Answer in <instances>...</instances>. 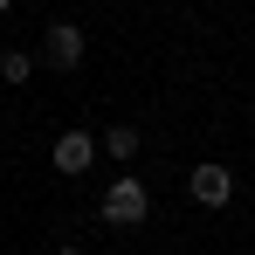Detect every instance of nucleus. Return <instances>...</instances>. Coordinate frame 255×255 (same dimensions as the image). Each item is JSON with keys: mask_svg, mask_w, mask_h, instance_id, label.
Segmentation results:
<instances>
[{"mask_svg": "<svg viewBox=\"0 0 255 255\" xmlns=\"http://www.w3.org/2000/svg\"><path fill=\"white\" fill-rule=\"evenodd\" d=\"M104 221H111V228H138V221H145V214H152V193H145V179H111V186H104Z\"/></svg>", "mask_w": 255, "mask_h": 255, "instance_id": "f257e3e1", "label": "nucleus"}, {"mask_svg": "<svg viewBox=\"0 0 255 255\" xmlns=\"http://www.w3.org/2000/svg\"><path fill=\"white\" fill-rule=\"evenodd\" d=\"M83 55H90V35L76 28V21H55V28L42 35V62L48 69H76Z\"/></svg>", "mask_w": 255, "mask_h": 255, "instance_id": "f03ea898", "label": "nucleus"}, {"mask_svg": "<svg viewBox=\"0 0 255 255\" xmlns=\"http://www.w3.org/2000/svg\"><path fill=\"white\" fill-rule=\"evenodd\" d=\"M48 166L62 172V179H83V172L97 166V138H90V131H62L55 152H48Z\"/></svg>", "mask_w": 255, "mask_h": 255, "instance_id": "7ed1b4c3", "label": "nucleus"}, {"mask_svg": "<svg viewBox=\"0 0 255 255\" xmlns=\"http://www.w3.org/2000/svg\"><path fill=\"white\" fill-rule=\"evenodd\" d=\"M186 193H193V207H228L235 200V172L228 166H193L186 172Z\"/></svg>", "mask_w": 255, "mask_h": 255, "instance_id": "20e7f679", "label": "nucleus"}, {"mask_svg": "<svg viewBox=\"0 0 255 255\" xmlns=\"http://www.w3.org/2000/svg\"><path fill=\"white\" fill-rule=\"evenodd\" d=\"M138 145H145L138 125H111V131H104V152H111V159H138Z\"/></svg>", "mask_w": 255, "mask_h": 255, "instance_id": "39448f33", "label": "nucleus"}, {"mask_svg": "<svg viewBox=\"0 0 255 255\" xmlns=\"http://www.w3.org/2000/svg\"><path fill=\"white\" fill-rule=\"evenodd\" d=\"M0 76H7V83H28V76H35V55H28V48H0Z\"/></svg>", "mask_w": 255, "mask_h": 255, "instance_id": "423d86ee", "label": "nucleus"}, {"mask_svg": "<svg viewBox=\"0 0 255 255\" xmlns=\"http://www.w3.org/2000/svg\"><path fill=\"white\" fill-rule=\"evenodd\" d=\"M55 255H83V249H55Z\"/></svg>", "mask_w": 255, "mask_h": 255, "instance_id": "0eeeda50", "label": "nucleus"}, {"mask_svg": "<svg viewBox=\"0 0 255 255\" xmlns=\"http://www.w3.org/2000/svg\"><path fill=\"white\" fill-rule=\"evenodd\" d=\"M7 7H14V0H0V14H7Z\"/></svg>", "mask_w": 255, "mask_h": 255, "instance_id": "6e6552de", "label": "nucleus"}]
</instances>
